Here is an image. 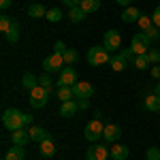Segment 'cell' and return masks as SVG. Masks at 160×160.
Segmentation results:
<instances>
[{"label": "cell", "instance_id": "34", "mask_svg": "<svg viewBox=\"0 0 160 160\" xmlns=\"http://www.w3.org/2000/svg\"><path fill=\"white\" fill-rule=\"evenodd\" d=\"M145 158L148 160H160V148L152 145V148L148 149V154H145Z\"/></svg>", "mask_w": 160, "mask_h": 160}, {"label": "cell", "instance_id": "10", "mask_svg": "<svg viewBox=\"0 0 160 160\" xmlns=\"http://www.w3.org/2000/svg\"><path fill=\"white\" fill-rule=\"evenodd\" d=\"M77 81H79V79H77V71H75L73 66H64V68L60 71V79H58L56 83H58V88H62V86L73 88Z\"/></svg>", "mask_w": 160, "mask_h": 160}, {"label": "cell", "instance_id": "15", "mask_svg": "<svg viewBox=\"0 0 160 160\" xmlns=\"http://www.w3.org/2000/svg\"><path fill=\"white\" fill-rule=\"evenodd\" d=\"M109 154L113 160H126L128 158V154H130V149L126 148V145H122V143H113L109 148Z\"/></svg>", "mask_w": 160, "mask_h": 160}, {"label": "cell", "instance_id": "41", "mask_svg": "<svg viewBox=\"0 0 160 160\" xmlns=\"http://www.w3.org/2000/svg\"><path fill=\"white\" fill-rule=\"evenodd\" d=\"M22 122H24V126H32V115L24 113V115H22Z\"/></svg>", "mask_w": 160, "mask_h": 160}, {"label": "cell", "instance_id": "21", "mask_svg": "<svg viewBox=\"0 0 160 160\" xmlns=\"http://www.w3.org/2000/svg\"><path fill=\"white\" fill-rule=\"evenodd\" d=\"M41 145V154L45 156V160H49L53 154H56V145H53V139H45L43 143H38Z\"/></svg>", "mask_w": 160, "mask_h": 160}, {"label": "cell", "instance_id": "13", "mask_svg": "<svg viewBox=\"0 0 160 160\" xmlns=\"http://www.w3.org/2000/svg\"><path fill=\"white\" fill-rule=\"evenodd\" d=\"M28 132H30V139H32V141H37V143H43L45 139H53L51 132H47L43 126H30V128H28Z\"/></svg>", "mask_w": 160, "mask_h": 160}, {"label": "cell", "instance_id": "45", "mask_svg": "<svg viewBox=\"0 0 160 160\" xmlns=\"http://www.w3.org/2000/svg\"><path fill=\"white\" fill-rule=\"evenodd\" d=\"M109 160H113V158H109Z\"/></svg>", "mask_w": 160, "mask_h": 160}, {"label": "cell", "instance_id": "37", "mask_svg": "<svg viewBox=\"0 0 160 160\" xmlns=\"http://www.w3.org/2000/svg\"><path fill=\"white\" fill-rule=\"evenodd\" d=\"M152 22H154L156 28H160V4L154 9V13H152Z\"/></svg>", "mask_w": 160, "mask_h": 160}, {"label": "cell", "instance_id": "2", "mask_svg": "<svg viewBox=\"0 0 160 160\" xmlns=\"http://www.w3.org/2000/svg\"><path fill=\"white\" fill-rule=\"evenodd\" d=\"M22 115H24V113L19 109H4V113H2V124H4V128H7L9 132H15V130L24 128Z\"/></svg>", "mask_w": 160, "mask_h": 160}, {"label": "cell", "instance_id": "25", "mask_svg": "<svg viewBox=\"0 0 160 160\" xmlns=\"http://www.w3.org/2000/svg\"><path fill=\"white\" fill-rule=\"evenodd\" d=\"M56 96L60 98V102H66V100H75V94H73V88H71V86H62V88H58Z\"/></svg>", "mask_w": 160, "mask_h": 160}, {"label": "cell", "instance_id": "12", "mask_svg": "<svg viewBox=\"0 0 160 160\" xmlns=\"http://www.w3.org/2000/svg\"><path fill=\"white\" fill-rule=\"evenodd\" d=\"M122 137V128L118 124H107L105 126V132H102V139L107 143H118V139Z\"/></svg>", "mask_w": 160, "mask_h": 160}, {"label": "cell", "instance_id": "6", "mask_svg": "<svg viewBox=\"0 0 160 160\" xmlns=\"http://www.w3.org/2000/svg\"><path fill=\"white\" fill-rule=\"evenodd\" d=\"M130 51L135 56H145L149 51V38L143 34V32H137L135 37L130 38Z\"/></svg>", "mask_w": 160, "mask_h": 160}, {"label": "cell", "instance_id": "27", "mask_svg": "<svg viewBox=\"0 0 160 160\" xmlns=\"http://www.w3.org/2000/svg\"><path fill=\"white\" fill-rule=\"evenodd\" d=\"M132 64H135V68H137V71H148L152 62H149L148 53H145V56H135V62H132Z\"/></svg>", "mask_w": 160, "mask_h": 160}, {"label": "cell", "instance_id": "28", "mask_svg": "<svg viewBox=\"0 0 160 160\" xmlns=\"http://www.w3.org/2000/svg\"><path fill=\"white\" fill-rule=\"evenodd\" d=\"M45 17H47V22H51V24H58L62 17H64V13H62L58 7H53V9H49V11H47V15H45Z\"/></svg>", "mask_w": 160, "mask_h": 160}, {"label": "cell", "instance_id": "39", "mask_svg": "<svg viewBox=\"0 0 160 160\" xmlns=\"http://www.w3.org/2000/svg\"><path fill=\"white\" fill-rule=\"evenodd\" d=\"M152 77H154L156 81H160V64H154V66H152Z\"/></svg>", "mask_w": 160, "mask_h": 160}, {"label": "cell", "instance_id": "36", "mask_svg": "<svg viewBox=\"0 0 160 160\" xmlns=\"http://www.w3.org/2000/svg\"><path fill=\"white\" fill-rule=\"evenodd\" d=\"M148 58L152 64H160V49H149L148 51Z\"/></svg>", "mask_w": 160, "mask_h": 160}, {"label": "cell", "instance_id": "7", "mask_svg": "<svg viewBox=\"0 0 160 160\" xmlns=\"http://www.w3.org/2000/svg\"><path fill=\"white\" fill-rule=\"evenodd\" d=\"M64 68V58L58 53H49L45 60H43V71L45 73H60Z\"/></svg>", "mask_w": 160, "mask_h": 160}, {"label": "cell", "instance_id": "23", "mask_svg": "<svg viewBox=\"0 0 160 160\" xmlns=\"http://www.w3.org/2000/svg\"><path fill=\"white\" fill-rule=\"evenodd\" d=\"M4 38L11 43V45H15L17 41H19V22L17 19H13V26H11V30L4 34Z\"/></svg>", "mask_w": 160, "mask_h": 160}, {"label": "cell", "instance_id": "4", "mask_svg": "<svg viewBox=\"0 0 160 160\" xmlns=\"http://www.w3.org/2000/svg\"><path fill=\"white\" fill-rule=\"evenodd\" d=\"M102 132H105V124L100 122V118H94V120H90L86 124V130H83V135L90 143H96L98 139H102Z\"/></svg>", "mask_w": 160, "mask_h": 160}, {"label": "cell", "instance_id": "22", "mask_svg": "<svg viewBox=\"0 0 160 160\" xmlns=\"http://www.w3.org/2000/svg\"><path fill=\"white\" fill-rule=\"evenodd\" d=\"M88 17V13L81 9V7H73L71 11H68V19L73 22V24H79V22H83Z\"/></svg>", "mask_w": 160, "mask_h": 160}, {"label": "cell", "instance_id": "30", "mask_svg": "<svg viewBox=\"0 0 160 160\" xmlns=\"http://www.w3.org/2000/svg\"><path fill=\"white\" fill-rule=\"evenodd\" d=\"M38 86L51 92V88H53V79L49 77V73H45V75H41V77H38Z\"/></svg>", "mask_w": 160, "mask_h": 160}, {"label": "cell", "instance_id": "42", "mask_svg": "<svg viewBox=\"0 0 160 160\" xmlns=\"http://www.w3.org/2000/svg\"><path fill=\"white\" fill-rule=\"evenodd\" d=\"M11 4H13V0H0V9H2V11H7Z\"/></svg>", "mask_w": 160, "mask_h": 160}, {"label": "cell", "instance_id": "3", "mask_svg": "<svg viewBox=\"0 0 160 160\" xmlns=\"http://www.w3.org/2000/svg\"><path fill=\"white\" fill-rule=\"evenodd\" d=\"M111 51L105 47V45H96V47H90L88 49V64H92V66H102V64H107L111 60L109 56Z\"/></svg>", "mask_w": 160, "mask_h": 160}, {"label": "cell", "instance_id": "32", "mask_svg": "<svg viewBox=\"0 0 160 160\" xmlns=\"http://www.w3.org/2000/svg\"><path fill=\"white\" fill-rule=\"evenodd\" d=\"M11 26H13V19L9 15H2V17H0V32H2V34H7V32L11 30Z\"/></svg>", "mask_w": 160, "mask_h": 160}, {"label": "cell", "instance_id": "14", "mask_svg": "<svg viewBox=\"0 0 160 160\" xmlns=\"http://www.w3.org/2000/svg\"><path fill=\"white\" fill-rule=\"evenodd\" d=\"M141 9H137V7H126L122 11V22L124 24H132V22H139L141 19Z\"/></svg>", "mask_w": 160, "mask_h": 160}, {"label": "cell", "instance_id": "31", "mask_svg": "<svg viewBox=\"0 0 160 160\" xmlns=\"http://www.w3.org/2000/svg\"><path fill=\"white\" fill-rule=\"evenodd\" d=\"M143 34H145V37L149 38V43H156V41H160V28L152 26V28H149V30H145Z\"/></svg>", "mask_w": 160, "mask_h": 160}, {"label": "cell", "instance_id": "35", "mask_svg": "<svg viewBox=\"0 0 160 160\" xmlns=\"http://www.w3.org/2000/svg\"><path fill=\"white\" fill-rule=\"evenodd\" d=\"M66 49H68V47L64 45V41H56V43H53V53L64 56V53H66Z\"/></svg>", "mask_w": 160, "mask_h": 160}, {"label": "cell", "instance_id": "17", "mask_svg": "<svg viewBox=\"0 0 160 160\" xmlns=\"http://www.w3.org/2000/svg\"><path fill=\"white\" fill-rule=\"evenodd\" d=\"M77 111H79L77 100H66V102L60 105V115L62 118H73V115H77Z\"/></svg>", "mask_w": 160, "mask_h": 160}, {"label": "cell", "instance_id": "9", "mask_svg": "<svg viewBox=\"0 0 160 160\" xmlns=\"http://www.w3.org/2000/svg\"><path fill=\"white\" fill-rule=\"evenodd\" d=\"M86 158L88 160H109L111 158L109 148H107V145H100V143L90 145V148L86 149Z\"/></svg>", "mask_w": 160, "mask_h": 160}, {"label": "cell", "instance_id": "29", "mask_svg": "<svg viewBox=\"0 0 160 160\" xmlns=\"http://www.w3.org/2000/svg\"><path fill=\"white\" fill-rule=\"evenodd\" d=\"M137 24H139V30H141V32L149 30V28L154 26V22H152V15H141V19H139Z\"/></svg>", "mask_w": 160, "mask_h": 160}, {"label": "cell", "instance_id": "43", "mask_svg": "<svg viewBox=\"0 0 160 160\" xmlns=\"http://www.w3.org/2000/svg\"><path fill=\"white\" fill-rule=\"evenodd\" d=\"M115 2H118L120 7H124V9H126V7H132V0H115Z\"/></svg>", "mask_w": 160, "mask_h": 160}, {"label": "cell", "instance_id": "1", "mask_svg": "<svg viewBox=\"0 0 160 160\" xmlns=\"http://www.w3.org/2000/svg\"><path fill=\"white\" fill-rule=\"evenodd\" d=\"M132 51H130V47H126V49H120L113 58L109 60V64H111V68L115 71V73H122V71H126L128 68V64H132Z\"/></svg>", "mask_w": 160, "mask_h": 160}, {"label": "cell", "instance_id": "19", "mask_svg": "<svg viewBox=\"0 0 160 160\" xmlns=\"http://www.w3.org/2000/svg\"><path fill=\"white\" fill-rule=\"evenodd\" d=\"M45 15H47V9H45L43 4H38V2H34V4L28 7V17H32V19H41V17H45Z\"/></svg>", "mask_w": 160, "mask_h": 160}, {"label": "cell", "instance_id": "8", "mask_svg": "<svg viewBox=\"0 0 160 160\" xmlns=\"http://www.w3.org/2000/svg\"><path fill=\"white\" fill-rule=\"evenodd\" d=\"M102 45L107 47L109 51H120V47H122V34L118 32V30H107L105 32V38H102Z\"/></svg>", "mask_w": 160, "mask_h": 160}, {"label": "cell", "instance_id": "18", "mask_svg": "<svg viewBox=\"0 0 160 160\" xmlns=\"http://www.w3.org/2000/svg\"><path fill=\"white\" fill-rule=\"evenodd\" d=\"M26 145H13L11 149H7L4 160H24L26 158Z\"/></svg>", "mask_w": 160, "mask_h": 160}, {"label": "cell", "instance_id": "24", "mask_svg": "<svg viewBox=\"0 0 160 160\" xmlns=\"http://www.w3.org/2000/svg\"><path fill=\"white\" fill-rule=\"evenodd\" d=\"M145 109L154 111V113H158V111H160V96H158V94L152 92L148 98H145Z\"/></svg>", "mask_w": 160, "mask_h": 160}, {"label": "cell", "instance_id": "11", "mask_svg": "<svg viewBox=\"0 0 160 160\" xmlns=\"http://www.w3.org/2000/svg\"><path fill=\"white\" fill-rule=\"evenodd\" d=\"M73 94L75 98H92L94 96V86L90 81H77L73 86Z\"/></svg>", "mask_w": 160, "mask_h": 160}, {"label": "cell", "instance_id": "38", "mask_svg": "<svg viewBox=\"0 0 160 160\" xmlns=\"http://www.w3.org/2000/svg\"><path fill=\"white\" fill-rule=\"evenodd\" d=\"M75 100H77L79 109H88V107H90V98H75Z\"/></svg>", "mask_w": 160, "mask_h": 160}, {"label": "cell", "instance_id": "44", "mask_svg": "<svg viewBox=\"0 0 160 160\" xmlns=\"http://www.w3.org/2000/svg\"><path fill=\"white\" fill-rule=\"evenodd\" d=\"M154 94H158V96H160V81L156 83V88H154Z\"/></svg>", "mask_w": 160, "mask_h": 160}, {"label": "cell", "instance_id": "16", "mask_svg": "<svg viewBox=\"0 0 160 160\" xmlns=\"http://www.w3.org/2000/svg\"><path fill=\"white\" fill-rule=\"evenodd\" d=\"M11 139H13V145H28L32 139H30V132H28V128H19V130H15L11 132Z\"/></svg>", "mask_w": 160, "mask_h": 160}, {"label": "cell", "instance_id": "26", "mask_svg": "<svg viewBox=\"0 0 160 160\" xmlns=\"http://www.w3.org/2000/svg\"><path fill=\"white\" fill-rule=\"evenodd\" d=\"M79 7L90 15V13H96L100 9V0H81V4H79Z\"/></svg>", "mask_w": 160, "mask_h": 160}, {"label": "cell", "instance_id": "20", "mask_svg": "<svg viewBox=\"0 0 160 160\" xmlns=\"http://www.w3.org/2000/svg\"><path fill=\"white\" fill-rule=\"evenodd\" d=\"M38 86V77L37 75H32V73H24V77H22V88L24 90H34V88Z\"/></svg>", "mask_w": 160, "mask_h": 160}, {"label": "cell", "instance_id": "33", "mask_svg": "<svg viewBox=\"0 0 160 160\" xmlns=\"http://www.w3.org/2000/svg\"><path fill=\"white\" fill-rule=\"evenodd\" d=\"M62 58H64V64H75V62H77V58H79V53L68 47V49H66V53H64Z\"/></svg>", "mask_w": 160, "mask_h": 160}, {"label": "cell", "instance_id": "40", "mask_svg": "<svg viewBox=\"0 0 160 160\" xmlns=\"http://www.w3.org/2000/svg\"><path fill=\"white\" fill-rule=\"evenodd\" d=\"M62 2H64L68 9H73V7H79V4H81V0H62Z\"/></svg>", "mask_w": 160, "mask_h": 160}, {"label": "cell", "instance_id": "5", "mask_svg": "<svg viewBox=\"0 0 160 160\" xmlns=\"http://www.w3.org/2000/svg\"><path fill=\"white\" fill-rule=\"evenodd\" d=\"M49 90H45V88L37 86L34 90H30V107H34V109H43L45 105H47V100H49Z\"/></svg>", "mask_w": 160, "mask_h": 160}]
</instances>
